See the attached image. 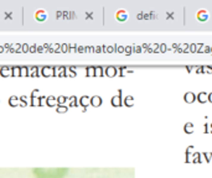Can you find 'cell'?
<instances>
[{
    "label": "cell",
    "instance_id": "1",
    "mask_svg": "<svg viewBox=\"0 0 212 178\" xmlns=\"http://www.w3.org/2000/svg\"><path fill=\"white\" fill-rule=\"evenodd\" d=\"M35 178H66L68 168H34Z\"/></svg>",
    "mask_w": 212,
    "mask_h": 178
}]
</instances>
